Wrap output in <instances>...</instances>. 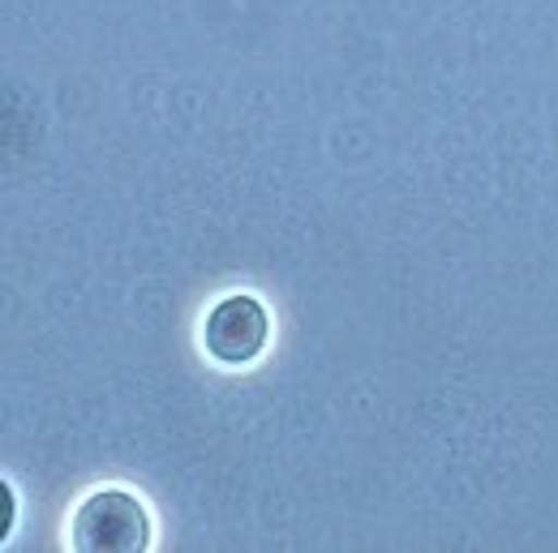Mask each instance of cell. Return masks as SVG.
<instances>
[{"instance_id": "6da1fadb", "label": "cell", "mask_w": 558, "mask_h": 553, "mask_svg": "<svg viewBox=\"0 0 558 553\" xmlns=\"http://www.w3.org/2000/svg\"><path fill=\"white\" fill-rule=\"evenodd\" d=\"M150 541V519L134 493L99 489L73 515V550L82 553H138Z\"/></svg>"}, {"instance_id": "7a4b0ae2", "label": "cell", "mask_w": 558, "mask_h": 553, "mask_svg": "<svg viewBox=\"0 0 558 553\" xmlns=\"http://www.w3.org/2000/svg\"><path fill=\"white\" fill-rule=\"evenodd\" d=\"M271 335L267 305L258 296H223L203 322V344L219 365H250Z\"/></svg>"}]
</instances>
